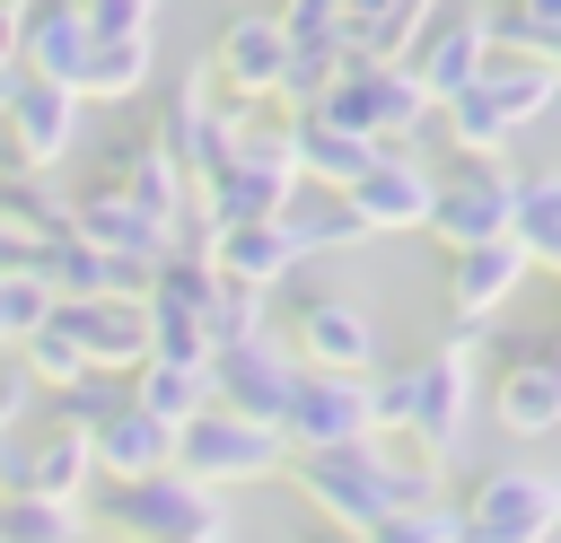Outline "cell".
<instances>
[{
  "label": "cell",
  "instance_id": "ffe728a7",
  "mask_svg": "<svg viewBox=\"0 0 561 543\" xmlns=\"http://www.w3.org/2000/svg\"><path fill=\"white\" fill-rule=\"evenodd\" d=\"M96 184H114L123 201H140V210H149V219H167V228H184V210H193V175H184L149 131L114 140V149H105V166H96Z\"/></svg>",
  "mask_w": 561,
  "mask_h": 543
},
{
  "label": "cell",
  "instance_id": "60d3db41",
  "mask_svg": "<svg viewBox=\"0 0 561 543\" xmlns=\"http://www.w3.org/2000/svg\"><path fill=\"white\" fill-rule=\"evenodd\" d=\"M0 490H18V429H0Z\"/></svg>",
  "mask_w": 561,
  "mask_h": 543
},
{
  "label": "cell",
  "instance_id": "4dcf8cb0",
  "mask_svg": "<svg viewBox=\"0 0 561 543\" xmlns=\"http://www.w3.org/2000/svg\"><path fill=\"white\" fill-rule=\"evenodd\" d=\"M0 543H88V508L35 499V490H0Z\"/></svg>",
  "mask_w": 561,
  "mask_h": 543
},
{
  "label": "cell",
  "instance_id": "74e56055",
  "mask_svg": "<svg viewBox=\"0 0 561 543\" xmlns=\"http://www.w3.org/2000/svg\"><path fill=\"white\" fill-rule=\"evenodd\" d=\"M44 403V385H35V368L18 359V350H0V429H26V412Z\"/></svg>",
  "mask_w": 561,
  "mask_h": 543
},
{
  "label": "cell",
  "instance_id": "30bf717a",
  "mask_svg": "<svg viewBox=\"0 0 561 543\" xmlns=\"http://www.w3.org/2000/svg\"><path fill=\"white\" fill-rule=\"evenodd\" d=\"M280 342L298 350V368H324V377H368L377 368V315L359 298H342V289H307L289 307Z\"/></svg>",
  "mask_w": 561,
  "mask_h": 543
},
{
  "label": "cell",
  "instance_id": "f35d334b",
  "mask_svg": "<svg viewBox=\"0 0 561 543\" xmlns=\"http://www.w3.org/2000/svg\"><path fill=\"white\" fill-rule=\"evenodd\" d=\"M88 35H149V0H88Z\"/></svg>",
  "mask_w": 561,
  "mask_h": 543
},
{
  "label": "cell",
  "instance_id": "484cf974",
  "mask_svg": "<svg viewBox=\"0 0 561 543\" xmlns=\"http://www.w3.org/2000/svg\"><path fill=\"white\" fill-rule=\"evenodd\" d=\"M123 385H131V403H140L149 420H167V429H184L193 412L219 403V394H210V359H140Z\"/></svg>",
  "mask_w": 561,
  "mask_h": 543
},
{
  "label": "cell",
  "instance_id": "277c9868",
  "mask_svg": "<svg viewBox=\"0 0 561 543\" xmlns=\"http://www.w3.org/2000/svg\"><path fill=\"white\" fill-rule=\"evenodd\" d=\"M307 114H324V123H342V131H359V140H403V149H421L430 131H438V105H430V88L403 70V61H342V79L307 105Z\"/></svg>",
  "mask_w": 561,
  "mask_h": 543
},
{
  "label": "cell",
  "instance_id": "5bb4252c",
  "mask_svg": "<svg viewBox=\"0 0 561 543\" xmlns=\"http://www.w3.org/2000/svg\"><path fill=\"white\" fill-rule=\"evenodd\" d=\"M280 438H289V455L377 438V420H368V377H324V368H298V394H289V412H280Z\"/></svg>",
  "mask_w": 561,
  "mask_h": 543
},
{
  "label": "cell",
  "instance_id": "d6a6232c",
  "mask_svg": "<svg viewBox=\"0 0 561 543\" xmlns=\"http://www.w3.org/2000/svg\"><path fill=\"white\" fill-rule=\"evenodd\" d=\"M202 333H210V350L254 342V333H272V298H263V289H245V280H219V289H210V307H202Z\"/></svg>",
  "mask_w": 561,
  "mask_h": 543
},
{
  "label": "cell",
  "instance_id": "3957f363",
  "mask_svg": "<svg viewBox=\"0 0 561 543\" xmlns=\"http://www.w3.org/2000/svg\"><path fill=\"white\" fill-rule=\"evenodd\" d=\"M88 525L114 534V543H193V534H228V508H219L210 482L167 464V473H140V482H105Z\"/></svg>",
  "mask_w": 561,
  "mask_h": 543
},
{
  "label": "cell",
  "instance_id": "7a4b0ae2",
  "mask_svg": "<svg viewBox=\"0 0 561 543\" xmlns=\"http://www.w3.org/2000/svg\"><path fill=\"white\" fill-rule=\"evenodd\" d=\"M482 342H491V324L456 315V324H447V342L412 359V412H403V447H412L421 464H438V473L465 455V420H473V350H482Z\"/></svg>",
  "mask_w": 561,
  "mask_h": 543
},
{
  "label": "cell",
  "instance_id": "d590c367",
  "mask_svg": "<svg viewBox=\"0 0 561 543\" xmlns=\"http://www.w3.org/2000/svg\"><path fill=\"white\" fill-rule=\"evenodd\" d=\"M368 543H456V499H430V508H394Z\"/></svg>",
  "mask_w": 561,
  "mask_h": 543
},
{
  "label": "cell",
  "instance_id": "ab89813d",
  "mask_svg": "<svg viewBox=\"0 0 561 543\" xmlns=\"http://www.w3.org/2000/svg\"><path fill=\"white\" fill-rule=\"evenodd\" d=\"M0 70H18V0H0Z\"/></svg>",
  "mask_w": 561,
  "mask_h": 543
},
{
  "label": "cell",
  "instance_id": "ba28073f",
  "mask_svg": "<svg viewBox=\"0 0 561 543\" xmlns=\"http://www.w3.org/2000/svg\"><path fill=\"white\" fill-rule=\"evenodd\" d=\"M491 53H500V44H491V0H438V9L421 18V35L403 44V70L430 88V105H447V96H465V88L482 79Z\"/></svg>",
  "mask_w": 561,
  "mask_h": 543
},
{
  "label": "cell",
  "instance_id": "836d02e7",
  "mask_svg": "<svg viewBox=\"0 0 561 543\" xmlns=\"http://www.w3.org/2000/svg\"><path fill=\"white\" fill-rule=\"evenodd\" d=\"M18 359L35 368V385H44V394H53V385H70V377H88V350H79V342H70L53 315H44V324L18 342Z\"/></svg>",
  "mask_w": 561,
  "mask_h": 543
},
{
  "label": "cell",
  "instance_id": "ee69618b",
  "mask_svg": "<svg viewBox=\"0 0 561 543\" xmlns=\"http://www.w3.org/2000/svg\"><path fill=\"white\" fill-rule=\"evenodd\" d=\"M193 543H228V534H193Z\"/></svg>",
  "mask_w": 561,
  "mask_h": 543
},
{
  "label": "cell",
  "instance_id": "8fae6325",
  "mask_svg": "<svg viewBox=\"0 0 561 543\" xmlns=\"http://www.w3.org/2000/svg\"><path fill=\"white\" fill-rule=\"evenodd\" d=\"M245 114H254V105L219 96V88H210V70H193V79H175V96L158 105L149 140H158L184 175H210V166L228 158V140H237V123H245Z\"/></svg>",
  "mask_w": 561,
  "mask_h": 543
},
{
  "label": "cell",
  "instance_id": "d6986e66",
  "mask_svg": "<svg viewBox=\"0 0 561 543\" xmlns=\"http://www.w3.org/2000/svg\"><path fill=\"white\" fill-rule=\"evenodd\" d=\"M88 0H18V70L53 79L79 96V70H88Z\"/></svg>",
  "mask_w": 561,
  "mask_h": 543
},
{
  "label": "cell",
  "instance_id": "ac0fdd59",
  "mask_svg": "<svg viewBox=\"0 0 561 543\" xmlns=\"http://www.w3.org/2000/svg\"><path fill=\"white\" fill-rule=\"evenodd\" d=\"M53 324L88 350V368L131 377L149 359V307L140 298H53Z\"/></svg>",
  "mask_w": 561,
  "mask_h": 543
},
{
  "label": "cell",
  "instance_id": "9c48e42d",
  "mask_svg": "<svg viewBox=\"0 0 561 543\" xmlns=\"http://www.w3.org/2000/svg\"><path fill=\"white\" fill-rule=\"evenodd\" d=\"M342 201H351V219L368 228V236H412V228H430V201H438V166L421 158V149H403V140H386L351 184H342Z\"/></svg>",
  "mask_w": 561,
  "mask_h": 543
},
{
  "label": "cell",
  "instance_id": "f6af8a7d",
  "mask_svg": "<svg viewBox=\"0 0 561 543\" xmlns=\"http://www.w3.org/2000/svg\"><path fill=\"white\" fill-rule=\"evenodd\" d=\"M88 543H114V534H96V525H88Z\"/></svg>",
  "mask_w": 561,
  "mask_h": 543
},
{
  "label": "cell",
  "instance_id": "2e32d148",
  "mask_svg": "<svg viewBox=\"0 0 561 543\" xmlns=\"http://www.w3.org/2000/svg\"><path fill=\"white\" fill-rule=\"evenodd\" d=\"M79 105H88V96H70V88H53V79L18 70V79H9V96H0V123H9V149H18V166L53 175V166L79 149Z\"/></svg>",
  "mask_w": 561,
  "mask_h": 543
},
{
  "label": "cell",
  "instance_id": "9a60e30c",
  "mask_svg": "<svg viewBox=\"0 0 561 543\" xmlns=\"http://www.w3.org/2000/svg\"><path fill=\"white\" fill-rule=\"evenodd\" d=\"M491 420L508 438H552L561 429V333H535L500 359L491 377Z\"/></svg>",
  "mask_w": 561,
  "mask_h": 543
},
{
  "label": "cell",
  "instance_id": "b9f144b4",
  "mask_svg": "<svg viewBox=\"0 0 561 543\" xmlns=\"http://www.w3.org/2000/svg\"><path fill=\"white\" fill-rule=\"evenodd\" d=\"M307 543H368V534H342V525H324V534H307Z\"/></svg>",
  "mask_w": 561,
  "mask_h": 543
},
{
  "label": "cell",
  "instance_id": "e575fe53",
  "mask_svg": "<svg viewBox=\"0 0 561 543\" xmlns=\"http://www.w3.org/2000/svg\"><path fill=\"white\" fill-rule=\"evenodd\" d=\"M53 315V298H44V280L35 272H0V350H18L35 324Z\"/></svg>",
  "mask_w": 561,
  "mask_h": 543
},
{
  "label": "cell",
  "instance_id": "83f0119b",
  "mask_svg": "<svg viewBox=\"0 0 561 543\" xmlns=\"http://www.w3.org/2000/svg\"><path fill=\"white\" fill-rule=\"evenodd\" d=\"M473 96H491V105H500V123H517V131H526L561 88H552V61H543V53H491V61H482V79H473Z\"/></svg>",
  "mask_w": 561,
  "mask_h": 543
},
{
  "label": "cell",
  "instance_id": "603a6c76",
  "mask_svg": "<svg viewBox=\"0 0 561 543\" xmlns=\"http://www.w3.org/2000/svg\"><path fill=\"white\" fill-rule=\"evenodd\" d=\"M88 455H96V482H140V473H167L175 464V429L149 420L123 394V412H105V429H88Z\"/></svg>",
  "mask_w": 561,
  "mask_h": 543
},
{
  "label": "cell",
  "instance_id": "7c38bea8",
  "mask_svg": "<svg viewBox=\"0 0 561 543\" xmlns=\"http://www.w3.org/2000/svg\"><path fill=\"white\" fill-rule=\"evenodd\" d=\"M210 88L219 96H237V105H272L280 96V70H289V35H280V18L272 9H237L228 26H219V44H210Z\"/></svg>",
  "mask_w": 561,
  "mask_h": 543
},
{
  "label": "cell",
  "instance_id": "8992f818",
  "mask_svg": "<svg viewBox=\"0 0 561 543\" xmlns=\"http://www.w3.org/2000/svg\"><path fill=\"white\" fill-rule=\"evenodd\" d=\"M175 473H193V482H210V490L272 482V473H289V438H280L272 420H245V412L210 403V412H193V420L175 429Z\"/></svg>",
  "mask_w": 561,
  "mask_h": 543
},
{
  "label": "cell",
  "instance_id": "52a82bcc",
  "mask_svg": "<svg viewBox=\"0 0 561 543\" xmlns=\"http://www.w3.org/2000/svg\"><path fill=\"white\" fill-rule=\"evenodd\" d=\"M508 210H517V166L508 158H447L421 236H438L447 254L456 245H491V236H508Z\"/></svg>",
  "mask_w": 561,
  "mask_h": 543
},
{
  "label": "cell",
  "instance_id": "7dc6e473",
  "mask_svg": "<svg viewBox=\"0 0 561 543\" xmlns=\"http://www.w3.org/2000/svg\"><path fill=\"white\" fill-rule=\"evenodd\" d=\"M149 9H158V0H149Z\"/></svg>",
  "mask_w": 561,
  "mask_h": 543
},
{
  "label": "cell",
  "instance_id": "f1b7e54d",
  "mask_svg": "<svg viewBox=\"0 0 561 543\" xmlns=\"http://www.w3.org/2000/svg\"><path fill=\"white\" fill-rule=\"evenodd\" d=\"M280 228H289L298 254H351V245H368V228L351 219V201L342 193H316V184H298L280 201Z\"/></svg>",
  "mask_w": 561,
  "mask_h": 543
},
{
  "label": "cell",
  "instance_id": "5b68a950",
  "mask_svg": "<svg viewBox=\"0 0 561 543\" xmlns=\"http://www.w3.org/2000/svg\"><path fill=\"white\" fill-rule=\"evenodd\" d=\"M561 534V473L543 464H491L473 473L456 508V543H552Z\"/></svg>",
  "mask_w": 561,
  "mask_h": 543
},
{
  "label": "cell",
  "instance_id": "7402d4cb",
  "mask_svg": "<svg viewBox=\"0 0 561 543\" xmlns=\"http://www.w3.org/2000/svg\"><path fill=\"white\" fill-rule=\"evenodd\" d=\"M202 254H210V272H219V280H245V289H263V298H272V289H280L298 263H307V254L289 245V228H280V219L210 228V245H202Z\"/></svg>",
  "mask_w": 561,
  "mask_h": 543
},
{
  "label": "cell",
  "instance_id": "44dd1931",
  "mask_svg": "<svg viewBox=\"0 0 561 543\" xmlns=\"http://www.w3.org/2000/svg\"><path fill=\"white\" fill-rule=\"evenodd\" d=\"M526 245L517 236H491V245H456L447 254V307L473 315V324H500V307L526 289Z\"/></svg>",
  "mask_w": 561,
  "mask_h": 543
},
{
  "label": "cell",
  "instance_id": "4fadbf2b",
  "mask_svg": "<svg viewBox=\"0 0 561 543\" xmlns=\"http://www.w3.org/2000/svg\"><path fill=\"white\" fill-rule=\"evenodd\" d=\"M210 394H219L228 412H245V420H272V429H280V412H289V394H298V350H289L280 333L228 342V350H210Z\"/></svg>",
  "mask_w": 561,
  "mask_h": 543
},
{
  "label": "cell",
  "instance_id": "1f68e13d",
  "mask_svg": "<svg viewBox=\"0 0 561 543\" xmlns=\"http://www.w3.org/2000/svg\"><path fill=\"white\" fill-rule=\"evenodd\" d=\"M123 394H131L123 377L88 368V377H70V385H53V394H44V420H53V429H79V438H88V429H105V412H123Z\"/></svg>",
  "mask_w": 561,
  "mask_h": 543
},
{
  "label": "cell",
  "instance_id": "8d00e7d4",
  "mask_svg": "<svg viewBox=\"0 0 561 543\" xmlns=\"http://www.w3.org/2000/svg\"><path fill=\"white\" fill-rule=\"evenodd\" d=\"M272 18L289 44H342V0H280Z\"/></svg>",
  "mask_w": 561,
  "mask_h": 543
},
{
  "label": "cell",
  "instance_id": "d4e9b609",
  "mask_svg": "<svg viewBox=\"0 0 561 543\" xmlns=\"http://www.w3.org/2000/svg\"><path fill=\"white\" fill-rule=\"evenodd\" d=\"M368 158H377V140H359V131H342V123H324V114H289V166H298V184L342 193Z\"/></svg>",
  "mask_w": 561,
  "mask_h": 543
},
{
  "label": "cell",
  "instance_id": "bcb514c9",
  "mask_svg": "<svg viewBox=\"0 0 561 543\" xmlns=\"http://www.w3.org/2000/svg\"><path fill=\"white\" fill-rule=\"evenodd\" d=\"M9 79H18V70H0V96H9Z\"/></svg>",
  "mask_w": 561,
  "mask_h": 543
},
{
  "label": "cell",
  "instance_id": "e0dca14e",
  "mask_svg": "<svg viewBox=\"0 0 561 543\" xmlns=\"http://www.w3.org/2000/svg\"><path fill=\"white\" fill-rule=\"evenodd\" d=\"M70 236H79V245H96V254H114V263H140V272H158V263L175 254V228H167V219H149L140 201H123L114 184L70 193Z\"/></svg>",
  "mask_w": 561,
  "mask_h": 543
},
{
  "label": "cell",
  "instance_id": "7bdbcfd3",
  "mask_svg": "<svg viewBox=\"0 0 561 543\" xmlns=\"http://www.w3.org/2000/svg\"><path fill=\"white\" fill-rule=\"evenodd\" d=\"M543 61H552V88H561V35H552V44H543Z\"/></svg>",
  "mask_w": 561,
  "mask_h": 543
},
{
  "label": "cell",
  "instance_id": "cb8c5ba5",
  "mask_svg": "<svg viewBox=\"0 0 561 543\" xmlns=\"http://www.w3.org/2000/svg\"><path fill=\"white\" fill-rule=\"evenodd\" d=\"M18 490L88 508V490H96V455H88V438H79V429H53V420H44L35 438H18Z\"/></svg>",
  "mask_w": 561,
  "mask_h": 543
},
{
  "label": "cell",
  "instance_id": "4316f807",
  "mask_svg": "<svg viewBox=\"0 0 561 543\" xmlns=\"http://www.w3.org/2000/svg\"><path fill=\"white\" fill-rule=\"evenodd\" d=\"M158 70V35H96L88 44V70H79V96L88 105H131Z\"/></svg>",
  "mask_w": 561,
  "mask_h": 543
},
{
  "label": "cell",
  "instance_id": "6da1fadb",
  "mask_svg": "<svg viewBox=\"0 0 561 543\" xmlns=\"http://www.w3.org/2000/svg\"><path fill=\"white\" fill-rule=\"evenodd\" d=\"M289 482H298V499H307L324 525H342V534H377L394 508H430V499H447V473L421 464V455L394 447V438H359V447L289 455Z\"/></svg>",
  "mask_w": 561,
  "mask_h": 543
},
{
  "label": "cell",
  "instance_id": "f546056e",
  "mask_svg": "<svg viewBox=\"0 0 561 543\" xmlns=\"http://www.w3.org/2000/svg\"><path fill=\"white\" fill-rule=\"evenodd\" d=\"M508 236L526 245V263H535V272H561V166H543V175H517Z\"/></svg>",
  "mask_w": 561,
  "mask_h": 543
}]
</instances>
